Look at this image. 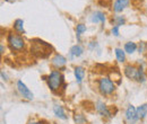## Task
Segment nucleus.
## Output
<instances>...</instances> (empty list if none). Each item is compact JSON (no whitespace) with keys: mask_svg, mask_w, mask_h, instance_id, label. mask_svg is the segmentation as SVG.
Wrapping results in <instances>:
<instances>
[{"mask_svg":"<svg viewBox=\"0 0 147 124\" xmlns=\"http://www.w3.org/2000/svg\"><path fill=\"white\" fill-rule=\"evenodd\" d=\"M1 77H2L3 80H8V79H7V74H6L3 71H1Z\"/></svg>","mask_w":147,"mask_h":124,"instance_id":"5701e85b","label":"nucleus"},{"mask_svg":"<svg viewBox=\"0 0 147 124\" xmlns=\"http://www.w3.org/2000/svg\"><path fill=\"white\" fill-rule=\"evenodd\" d=\"M53 113H55V115L57 117H59V119H61V120H67V115H66V113H65L63 107L62 106L55 105V106L53 107Z\"/></svg>","mask_w":147,"mask_h":124,"instance_id":"f8f14e48","label":"nucleus"},{"mask_svg":"<svg viewBox=\"0 0 147 124\" xmlns=\"http://www.w3.org/2000/svg\"><path fill=\"white\" fill-rule=\"evenodd\" d=\"M84 52V50H83V48L80 46V45H74L73 48L70 49V55L74 56V58H78V56H80Z\"/></svg>","mask_w":147,"mask_h":124,"instance_id":"ddd939ff","label":"nucleus"},{"mask_svg":"<svg viewBox=\"0 0 147 124\" xmlns=\"http://www.w3.org/2000/svg\"><path fill=\"white\" fill-rule=\"evenodd\" d=\"M0 50H1V52H0V53H1V54L5 53V48H3V44H1V45H0Z\"/></svg>","mask_w":147,"mask_h":124,"instance_id":"b1692460","label":"nucleus"},{"mask_svg":"<svg viewBox=\"0 0 147 124\" xmlns=\"http://www.w3.org/2000/svg\"><path fill=\"white\" fill-rule=\"evenodd\" d=\"M114 52H115V56H117V60L119 61V62H125V60H126V52L125 51H122V49H115L114 50Z\"/></svg>","mask_w":147,"mask_h":124,"instance_id":"f3484780","label":"nucleus"},{"mask_svg":"<svg viewBox=\"0 0 147 124\" xmlns=\"http://www.w3.org/2000/svg\"><path fill=\"white\" fill-rule=\"evenodd\" d=\"M86 25H84V24H78L77 25V27H76V36H77V38L79 40L80 38V35L84 33V32H86Z\"/></svg>","mask_w":147,"mask_h":124,"instance_id":"a211bd4d","label":"nucleus"},{"mask_svg":"<svg viewBox=\"0 0 147 124\" xmlns=\"http://www.w3.org/2000/svg\"><path fill=\"white\" fill-rule=\"evenodd\" d=\"M136 50H137V44H136V43H134V42H128V43L125 44V52L131 54V53H134Z\"/></svg>","mask_w":147,"mask_h":124,"instance_id":"dca6fc26","label":"nucleus"},{"mask_svg":"<svg viewBox=\"0 0 147 124\" xmlns=\"http://www.w3.org/2000/svg\"><path fill=\"white\" fill-rule=\"evenodd\" d=\"M123 72H125V74H126L127 78L132 79V80H137L138 82H144L145 79H146V77L144 74V70H143L142 67L136 68L135 66L128 64V66L125 67Z\"/></svg>","mask_w":147,"mask_h":124,"instance_id":"f257e3e1","label":"nucleus"},{"mask_svg":"<svg viewBox=\"0 0 147 124\" xmlns=\"http://www.w3.org/2000/svg\"><path fill=\"white\" fill-rule=\"evenodd\" d=\"M74 121H75L76 124H84L86 123V117L84 115H82V114H76L74 116Z\"/></svg>","mask_w":147,"mask_h":124,"instance_id":"6ab92c4d","label":"nucleus"},{"mask_svg":"<svg viewBox=\"0 0 147 124\" xmlns=\"http://www.w3.org/2000/svg\"><path fill=\"white\" fill-rule=\"evenodd\" d=\"M111 32H112V34L114 36H119V26H113L112 27V29H111Z\"/></svg>","mask_w":147,"mask_h":124,"instance_id":"412c9836","label":"nucleus"},{"mask_svg":"<svg viewBox=\"0 0 147 124\" xmlns=\"http://www.w3.org/2000/svg\"><path fill=\"white\" fill-rule=\"evenodd\" d=\"M48 86L52 91H57L59 90V88L62 86L63 84V76L60 71L53 70L50 72L49 77H48Z\"/></svg>","mask_w":147,"mask_h":124,"instance_id":"f03ea898","label":"nucleus"},{"mask_svg":"<svg viewBox=\"0 0 147 124\" xmlns=\"http://www.w3.org/2000/svg\"><path fill=\"white\" fill-rule=\"evenodd\" d=\"M74 73H75V78H76L77 84H82V81H83V79H84V76H85L84 69H83L82 67H76Z\"/></svg>","mask_w":147,"mask_h":124,"instance_id":"9d476101","label":"nucleus"},{"mask_svg":"<svg viewBox=\"0 0 147 124\" xmlns=\"http://www.w3.org/2000/svg\"><path fill=\"white\" fill-rule=\"evenodd\" d=\"M91 20L93 23H104L105 21V15L102 11H95L92 14Z\"/></svg>","mask_w":147,"mask_h":124,"instance_id":"9b49d317","label":"nucleus"},{"mask_svg":"<svg viewBox=\"0 0 147 124\" xmlns=\"http://www.w3.org/2000/svg\"><path fill=\"white\" fill-rule=\"evenodd\" d=\"M7 42L10 46V49L13 51H22L24 48H25V41L24 38L22 37L20 35L16 34V33H9L8 36H7Z\"/></svg>","mask_w":147,"mask_h":124,"instance_id":"7ed1b4c3","label":"nucleus"},{"mask_svg":"<svg viewBox=\"0 0 147 124\" xmlns=\"http://www.w3.org/2000/svg\"><path fill=\"white\" fill-rule=\"evenodd\" d=\"M113 20H114V23H115V25H117V26H120V25H122V24H125V21H126V20H125V18L122 17V16H119V17H115V18H114V19H113Z\"/></svg>","mask_w":147,"mask_h":124,"instance_id":"aec40b11","label":"nucleus"},{"mask_svg":"<svg viewBox=\"0 0 147 124\" xmlns=\"http://www.w3.org/2000/svg\"><path fill=\"white\" fill-rule=\"evenodd\" d=\"M95 108H96L97 113H98L101 116H103V117H110L111 116L110 111L108 109V106H107L103 102L98 101V102L96 103V105H95Z\"/></svg>","mask_w":147,"mask_h":124,"instance_id":"0eeeda50","label":"nucleus"},{"mask_svg":"<svg viewBox=\"0 0 147 124\" xmlns=\"http://www.w3.org/2000/svg\"><path fill=\"white\" fill-rule=\"evenodd\" d=\"M27 124H48V123H45L44 121H30Z\"/></svg>","mask_w":147,"mask_h":124,"instance_id":"4be33fe9","label":"nucleus"},{"mask_svg":"<svg viewBox=\"0 0 147 124\" xmlns=\"http://www.w3.org/2000/svg\"><path fill=\"white\" fill-rule=\"evenodd\" d=\"M14 28H15V31L18 32V33H25L23 19H16V20L14 21Z\"/></svg>","mask_w":147,"mask_h":124,"instance_id":"4468645a","label":"nucleus"},{"mask_svg":"<svg viewBox=\"0 0 147 124\" xmlns=\"http://www.w3.org/2000/svg\"><path fill=\"white\" fill-rule=\"evenodd\" d=\"M98 90L101 91L102 95H111L115 90V85L114 82L108 77H103L98 80Z\"/></svg>","mask_w":147,"mask_h":124,"instance_id":"20e7f679","label":"nucleus"},{"mask_svg":"<svg viewBox=\"0 0 147 124\" xmlns=\"http://www.w3.org/2000/svg\"><path fill=\"white\" fill-rule=\"evenodd\" d=\"M6 1H8V2H14V1H16V0H6Z\"/></svg>","mask_w":147,"mask_h":124,"instance_id":"393cba45","label":"nucleus"},{"mask_svg":"<svg viewBox=\"0 0 147 124\" xmlns=\"http://www.w3.org/2000/svg\"><path fill=\"white\" fill-rule=\"evenodd\" d=\"M126 119L129 122H136L138 120V115H137V108L132 105H129L128 108L126 109Z\"/></svg>","mask_w":147,"mask_h":124,"instance_id":"6e6552de","label":"nucleus"},{"mask_svg":"<svg viewBox=\"0 0 147 124\" xmlns=\"http://www.w3.org/2000/svg\"><path fill=\"white\" fill-rule=\"evenodd\" d=\"M17 89H18L19 94L23 96V98L28 99V101H32V99L34 98L33 92L30 90V88H27V86H26L22 80H18V81H17Z\"/></svg>","mask_w":147,"mask_h":124,"instance_id":"39448f33","label":"nucleus"},{"mask_svg":"<svg viewBox=\"0 0 147 124\" xmlns=\"http://www.w3.org/2000/svg\"><path fill=\"white\" fill-rule=\"evenodd\" d=\"M66 62H67L66 58L63 55H61V54H55V56L52 58V60H51V64L57 69H62L65 67Z\"/></svg>","mask_w":147,"mask_h":124,"instance_id":"423d86ee","label":"nucleus"},{"mask_svg":"<svg viewBox=\"0 0 147 124\" xmlns=\"http://www.w3.org/2000/svg\"><path fill=\"white\" fill-rule=\"evenodd\" d=\"M137 115L138 119H144L147 115V104H143L137 108Z\"/></svg>","mask_w":147,"mask_h":124,"instance_id":"2eb2a0df","label":"nucleus"},{"mask_svg":"<svg viewBox=\"0 0 147 124\" xmlns=\"http://www.w3.org/2000/svg\"><path fill=\"white\" fill-rule=\"evenodd\" d=\"M129 5V0H115V2L113 3V10L115 13H122V10H125Z\"/></svg>","mask_w":147,"mask_h":124,"instance_id":"1a4fd4ad","label":"nucleus"}]
</instances>
